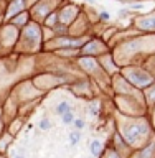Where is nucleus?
<instances>
[{"instance_id":"9d476101","label":"nucleus","mask_w":155,"mask_h":158,"mask_svg":"<svg viewBox=\"0 0 155 158\" xmlns=\"http://www.w3.org/2000/svg\"><path fill=\"white\" fill-rule=\"evenodd\" d=\"M17 158H23V157H17Z\"/></svg>"},{"instance_id":"0eeeda50","label":"nucleus","mask_w":155,"mask_h":158,"mask_svg":"<svg viewBox=\"0 0 155 158\" xmlns=\"http://www.w3.org/2000/svg\"><path fill=\"white\" fill-rule=\"evenodd\" d=\"M73 124L76 125V129H83V127H84V122L81 120V119H78V120H74Z\"/></svg>"},{"instance_id":"f257e3e1","label":"nucleus","mask_w":155,"mask_h":158,"mask_svg":"<svg viewBox=\"0 0 155 158\" xmlns=\"http://www.w3.org/2000/svg\"><path fill=\"white\" fill-rule=\"evenodd\" d=\"M69 110H71V107H69V104H68V102H61V104L56 107V114H59V115H63V114L69 112Z\"/></svg>"},{"instance_id":"f03ea898","label":"nucleus","mask_w":155,"mask_h":158,"mask_svg":"<svg viewBox=\"0 0 155 158\" xmlns=\"http://www.w3.org/2000/svg\"><path fill=\"white\" fill-rule=\"evenodd\" d=\"M140 26H142V28H155V18H145V20H140Z\"/></svg>"},{"instance_id":"423d86ee","label":"nucleus","mask_w":155,"mask_h":158,"mask_svg":"<svg viewBox=\"0 0 155 158\" xmlns=\"http://www.w3.org/2000/svg\"><path fill=\"white\" fill-rule=\"evenodd\" d=\"M38 127H40L41 130H48L51 127V124H50V120H48V119H43V120L38 124Z\"/></svg>"},{"instance_id":"6e6552de","label":"nucleus","mask_w":155,"mask_h":158,"mask_svg":"<svg viewBox=\"0 0 155 158\" xmlns=\"http://www.w3.org/2000/svg\"><path fill=\"white\" fill-rule=\"evenodd\" d=\"M101 18H102V20H109V13L102 12V13H101Z\"/></svg>"},{"instance_id":"7ed1b4c3","label":"nucleus","mask_w":155,"mask_h":158,"mask_svg":"<svg viewBox=\"0 0 155 158\" xmlns=\"http://www.w3.org/2000/svg\"><path fill=\"white\" fill-rule=\"evenodd\" d=\"M61 117H63L61 120H63L64 125H69V124H73V122H74V115H73L71 110H69V112H66V114H63Z\"/></svg>"},{"instance_id":"20e7f679","label":"nucleus","mask_w":155,"mask_h":158,"mask_svg":"<svg viewBox=\"0 0 155 158\" xmlns=\"http://www.w3.org/2000/svg\"><path fill=\"white\" fill-rule=\"evenodd\" d=\"M89 148H91L92 155H99V152H101V142L99 140H94L91 145H89Z\"/></svg>"},{"instance_id":"39448f33","label":"nucleus","mask_w":155,"mask_h":158,"mask_svg":"<svg viewBox=\"0 0 155 158\" xmlns=\"http://www.w3.org/2000/svg\"><path fill=\"white\" fill-rule=\"evenodd\" d=\"M79 138H81L79 132H71V135H69V142H71V145H78Z\"/></svg>"},{"instance_id":"1a4fd4ad","label":"nucleus","mask_w":155,"mask_h":158,"mask_svg":"<svg viewBox=\"0 0 155 158\" xmlns=\"http://www.w3.org/2000/svg\"><path fill=\"white\" fill-rule=\"evenodd\" d=\"M88 2H94V0H88Z\"/></svg>"}]
</instances>
